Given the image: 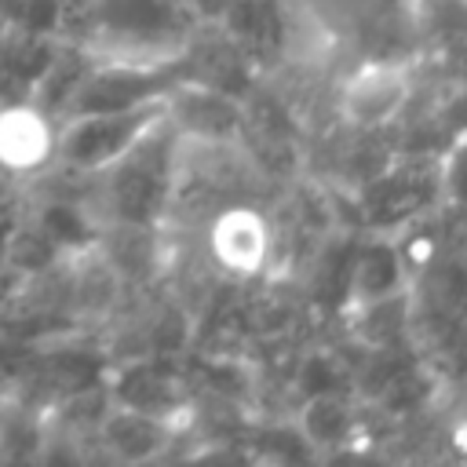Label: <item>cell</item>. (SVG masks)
Wrapping results in <instances>:
<instances>
[{"instance_id": "cell-1", "label": "cell", "mask_w": 467, "mask_h": 467, "mask_svg": "<svg viewBox=\"0 0 467 467\" xmlns=\"http://www.w3.org/2000/svg\"><path fill=\"white\" fill-rule=\"evenodd\" d=\"M197 29L201 18L190 0H88L77 40L99 58L171 62Z\"/></svg>"}, {"instance_id": "cell-2", "label": "cell", "mask_w": 467, "mask_h": 467, "mask_svg": "<svg viewBox=\"0 0 467 467\" xmlns=\"http://www.w3.org/2000/svg\"><path fill=\"white\" fill-rule=\"evenodd\" d=\"M179 150H182V139L164 117L120 161H113L106 171L95 175L99 201L106 204L109 223L150 226L171 204Z\"/></svg>"}, {"instance_id": "cell-3", "label": "cell", "mask_w": 467, "mask_h": 467, "mask_svg": "<svg viewBox=\"0 0 467 467\" xmlns=\"http://www.w3.org/2000/svg\"><path fill=\"white\" fill-rule=\"evenodd\" d=\"M161 120H164V99L131 106V109L62 117L55 128V164L51 168L77 175V179H95L113 161H120Z\"/></svg>"}, {"instance_id": "cell-4", "label": "cell", "mask_w": 467, "mask_h": 467, "mask_svg": "<svg viewBox=\"0 0 467 467\" xmlns=\"http://www.w3.org/2000/svg\"><path fill=\"white\" fill-rule=\"evenodd\" d=\"M441 197V161L434 153L401 157L383 164L361 182V212L368 226H398Z\"/></svg>"}, {"instance_id": "cell-5", "label": "cell", "mask_w": 467, "mask_h": 467, "mask_svg": "<svg viewBox=\"0 0 467 467\" xmlns=\"http://www.w3.org/2000/svg\"><path fill=\"white\" fill-rule=\"evenodd\" d=\"M55 128L47 113L33 102L0 106V175L4 179H36L55 164Z\"/></svg>"}, {"instance_id": "cell-6", "label": "cell", "mask_w": 467, "mask_h": 467, "mask_svg": "<svg viewBox=\"0 0 467 467\" xmlns=\"http://www.w3.org/2000/svg\"><path fill=\"white\" fill-rule=\"evenodd\" d=\"M168 434L171 431H168L164 416H153V412H142L131 405H117L99 423V438L124 463H146V460L161 456L168 449Z\"/></svg>"}, {"instance_id": "cell-7", "label": "cell", "mask_w": 467, "mask_h": 467, "mask_svg": "<svg viewBox=\"0 0 467 467\" xmlns=\"http://www.w3.org/2000/svg\"><path fill=\"white\" fill-rule=\"evenodd\" d=\"M405 285V263L390 241H368L361 244L347 263V296L354 303H376L387 296H398Z\"/></svg>"}, {"instance_id": "cell-8", "label": "cell", "mask_w": 467, "mask_h": 467, "mask_svg": "<svg viewBox=\"0 0 467 467\" xmlns=\"http://www.w3.org/2000/svg\"><path fill=\"white\" fill-rule=\"evenodd\" d=\"M270 234L252 208H226L212 223V252L230 270H255L266 255Z\"/></svg>"}, {"instance_id": "cell-9", "label": "cell", "mask_w": 467, "mask_h": 467, "mask_svg": "<svg viewBox=\"0 0 467 467\" xmlns=\"http://www.w3.org/2000/svg\"><path fill=\"white\" fill-rule=\"evenodd\" d=\"M350 427H354L350 409L336 394H314L310 405L303 409V434L321 449H332V445L347 441Z\"/></svg>"}, {"instance_id": "cell-10", "label": "cell", "mask_w": 467, "mask_h": 467, "mask_svg": "<svg viewBox=\"0 0 467 467\" xmlns=\"http://www.w3.org/2000/svg\"><path fill=\"white\" fill-rule=\"evenodd\" d=\"M441 193L467 212V135L452 142V150L441 157Z\"/></svg>"}]
</instances>
